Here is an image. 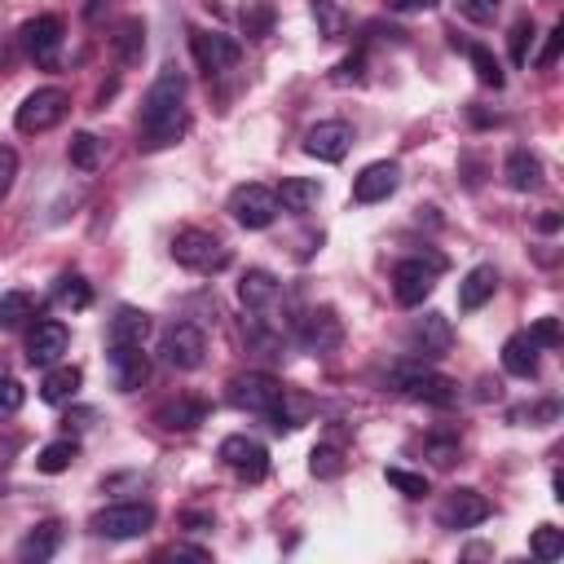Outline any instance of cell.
<instances>
[{
	"mask_svg": "<svg viewBox=\"0 0 564 564\" xmlns=\"http://www.w3.org/2000/svg\"><path fill=\"white\" fill-rule=\"evenodd\" d=\"M172 260L185 264V269H194V273H216V269L229 264V247L216 234L185 225V229L172 234Z\"/></svg>",
	"mask_w": 564,
	"mask_h": 564,
	"instance_id": "obj_3",
	"label": "cell"
},
{
	"mask_svg": "<svg viewBox=\"0 0 564 564\" xmlns=\"http://www.w3.org/2000/svg\"><path fill=\"white\" fill-rule=\"evenodd\" d=\"M145 335H150V313H141L137 304H119L106 326V344H145Z\"/></svg>",
	"mask_w": 564,
	"mask_h": 564,
	"instance_id": "obj_24",
	"label": "cell"
},
{
	"mask_svg": "<svg viewBox=\"0 0 564 564\" xmlns=\"http://www.w3.org/2000/svg\"><path fill=\"white\" fill-rule=\"evenodd\" d=\"M308 467H313V476H339V471H344V458H339L335 445H317Z\"/></svg>",
	"mask_w": 564,
	"mask_h": 564,
	"instance_id": "obj_43",
	"label": "cell"
},
{
	"mask_svg": "<svg viewBox=\"0 0 564 564\" xmlns=\"http://www.w3.org/2000/svg\"><path fill=\"white\" fill-rule=\"evenodd\" d=\"M401 185V167L392 159H379V163H366L357 176H352V203H383L388 194H397Z\"/></svg>",
	"mask_w": 564,
	"mask_h": 564,
	"instance_id": "obj_15",
	"label": "cell"
},
{
	"mask_svg": "<svg viewBox=\"0 0 564 564\" xmlns=\"http://www.w3.org/2000/svg\"><path fill=\"white\" fill-rule=\"evenodd\" d=\"M538 229H542V234H555V229H560V216H555V212L538 216Z\"/></svg>",
	"mask_w": 564,
	"mask_h": 564,
	"instance_id": "obj_51",
	"label": "cell"
},
{
	"mask_svg": "<svg viewBox=\"0 0 564 564\" xmlns=\"http://www.w3.org/2000/svg\"><path fill=\"white\" fill-rule=\"evenodd\" d=\"M529 339L538 344V348H560V317H538L533 322V330H529Z\"/></svg>",
	"mask_w": 564,
	"mask_h": 564,
	"instance_id": "obj_44",
	"label": "cell"
},
{
	"mask_svg": "<svg viewBox=\"0 0 564 564\" xmlns=\"http://www.w3.org/2000/svg\"><path fill=\"white\" fill-rule=\"evenodd\" d=\"M498 9H502V0H458V13H463L467 22H476V26L494 22V18H498Z\"/></svg>",
	"mask_w": 564,
	"mask_h": 564,
	"instance_id": "obj_42",
	"label": "cell"
},
{
	"mask_svg": "<svg viewBox=\"0 0 564 564\" xmlns=\"http://www.w3.org/2000/svg\"><path fill=\"white\" fill-rule=\"evenodd\" d=\"M18 40H22V48H26L31 62L53 66V62H57V48H62V18H57V13H40V18L22 22Z\"/></svg>",
	"mask_w": 564,
	"mask_h": 564,
	"instance_id": "obj_12",
	"label": "cell"
},
{
	"mask_svg": "<svg viewBox=\"0 0 564 564\" xmlns=\"http://www.w3.org/2000/svg\"><path fill=\"white\" fill-rule=\"evenodd\" d=\"M427 454H432L436 467H449L458 458V441L454 436H427Z\"/></svg>",
	"mask_w": 564,
	"mask_h": 564,
	"instance_id": "obj_46",
	"label": "cell"
},
{
	"mask_svg": "<svg viewBox=\"0 0 564 564\" xmlns=\"http://www.w3.org/2000/svg\"><path fill=\"white\" fill-rule=\"evenodd\" d=\"M366 79V53H352L335 66V84H361Z\"/></svg>",
	"mask_w": 564,
	"mask_h": 564,
	"instance_id": "obj_45",
	"label": "cell"
},
{
	"mask_svg": "<svg viewBox=\"0 0 564 564\" xmlns=\"http://www.w3.org/2000/svg\"><path fill=\"white\" fill-rule=\"evenodd\" d=\"M467 57H471V70H476V79H480L485 88H502V84H507V75H502V66H498V57H494L485 44H471V48H467Z\"/></svg>",
	"mask_w": 564,
	"mask_h": 564,
	"instance_id": "obj_33",
	"label": "cell"
},
{
	"mask_svg": "<svg viewBox=\"0 0 564 564\" xmlns=\"http://www.w3.org/2000/svg\"><path fill=\"white\" fill-rule=\"evenodd\" d=\"M560 419V401H538V405H516L511 410V423L520 427H542V423H555Z\"/></svg>",
	"mask_w": 564,
	"mask_h": 564,
	"instance_id": "obj_37",
	"label": "cell"
},
{
	"mask_svg": "<svg viewBox=\"0 0 564 564\" xmlns=\"http://www.w3.org/2000/svg\"><path fill=\"white\" fill-rule=\"evenodd\" d=\"M66 110H70L66 88H35V93L22 97V106H18V115H13V128L26 132V137L48 132V128H57V123L66 119Z\"/></svg>",
	"mask_w": 564,
	"mask_h": 564,
	"instance_id": "obj_4",
	"label": "cell"
},
{
	"mask_svg": "<svg viewBox=\"0 0 564 564\" xmlns=\"http://www.w3.org/2000/svg\"><path fill=\"white\" fill-rule=\"evenodd\" d=\"M154 524V507L150 502H110L93 516V533L97 538H110V542H128V538H141L150 533Z\"/></svg>",
	"mask_w": 564,
	"mask_h": 564,
	"instance_id": "obj_6",
	"label": "cell"
},
{
	"mask_svg": "<svg viewBox=\"0 0 564 564\" xmlns=\"http://www.w3.org/2000/svg\"><path fill=\"white\" fill-rule=\"evenodd\" d=\"M53 295H57L66 308H88V304H93V291H88V282H84L79 273H62L57 286H53Z\"/></svg>",
	"mask_w": 564,
	"mask_h": 564,
	"instance_id": "obj_36",
	"label": "cell"
},
{
	"mask_svg": "<svg viewBox=\"0 0 564 564\" xmlns=\"http://www.w3.org/2000/svg\"><path fill=\"white\" fill-rule=\"evenodd\" d=\"M225 397H229V405L269 419V414L282 405L286 388H282L273 375H264V370H247V375H234V379H229V392H225Z\"/></svg>",
	"mask_w": 564,
	"mask_h": 564,
	"instance_id": "obj_5",
	"label": "cell"
},
{
	"mask_svg": "<svg viewBox=\"0 0 564 564\" xmlns=\"http://www.w3.org/2000/svg\"><path fill=\"white\" fill-rule=\"evenodd\" d=\"M352 145V128L344 119H322L304 132V154L308 159H322V163H339Z\"/></svg>",
	"mask_w": 564,
	"mask_h": 564,
	"instance_id": "obj_14",
	"label": "cell"
},
{
	"mask_svg": "<svg viewBox=\"0 0 564 564\" xmlns=\"http://www.w3.org/2000/svg\"><path fill=\"white\" fill-rule=\"evenodd\" d=\"M494 291H498V269L494 264H471L463 273V282H458V308L476 313V308H485L494 300Z\"/></svg>",
	"mask_w": 564,
	"mask_h": 564,
	"instance_id": "obj_20",
	"label": "cell"
},
{
	"mask_svg": "<svg viewBox=\"0 0 564 564\" xmlns=\"http://www.w3.org/2000/svg\"><path fill=\"white\" fill-rule=\"evenodd\" d=\"M75 454H79L75 441H48V445L35 454V467H40L44 476H57V471H66V467L75 463Z\"/></svg>",
	"mask_w": 564,
	"mask_h": 564,
	"instance_id": "obj_31",
	"label": "cell"
},
{
	"mask_svg": "<svg viewBox=\"0 0 564 564\" xmlns=\"http://www.w3.org/2000/svg\"><path fill=\"white\" fill-rule=\"evenodd\" d=\"M22 401H26V388H22L9 370H0V419L18 414V410H22Z\"/></svg>",
	"mask_w": 564,
	"mask_h": 564,
	"instance_id": "obj_40",
	"label": "cell"
},
{
	"mask_svg": "<svg viewBox=\"0 0 564 564\" xmlns=\"http://www.w3.org/2000/svg\"><path fill=\"white\" fill-rule=\"evenodd\" d=\"M436 269H441V260H427V264L419 256L397 260L392 264V295H397V304H405V308L423 304L432 295V286H436Z\"/></svg>",
	"mask_w": 564,
	"mask_h": 564,
	"instance_id": "obj_10",
	"label": "cell"
},
{
	"mask_svg": "<svg viewBox=\"0 0 564 564\" xmlns=\"http://www.w3.org/2000/svg\"><path fill=\"white\" fill-rule=\"evenodd\" d=\"M313 22H317V35L339 40V35H344V26H348V13H344L335 0H313Z\"/></svg>",
	"mask_w": 564,
	"mask_h": 564,
	"instance_id": "obj_34",
	"label": "cell"
},
{
	"mask_svg": "<svg viewBox=\"0 0 564 564\" xmlns=\"http://www.w3.org/2000/svg\"><path fill=\"white\" fill-rule=\"evenodd\" d=\"M66 159H70V167H79V172H97L101 159H106V141H101L97 132H75L70 145H66Z\"/></svg>",
	"mask_w": 564,
	"mask_h": 564,
	"instance_id": "obj_28",
	"label": "cell"
},
{
	"mask_svg": "<svg viewBox=\"0 0 564 564\" xmlns=\"http://www.w3.org/2000/svg\"><path fill=\"white\" fill-rule=\"evenodd\" d=\"M70 348V330H66V322H35V330H31V339H26V361L31 366H57L62 361V352Z\"/></svg>",
	"mask_w": 564,
	"mask_h": 564,
	"instance_id": "obj_16",
	"label": "cell"
},
{
	"mask_svg": "<svg viewBox=\"0 0 564 564\" xmlns=\"http://www.w3.org/2000/svg\"><path fill=\"white\" fill-rule=\"evenodd\" d=\"M317 198H322V185L308 176H286L278 189V207H286V212H308V207H317Z\"/></svg>",
	"mask_w": 564,
	"mask_h": 564,
	"instance_id": "obj_29",
	"label": "cell"
},
{
	"mask_svg": "<svg viewBox=\"0 0 564 564\" xmlns=\"http://www.w3.org/2000/svg\"><path fill=\"white\" fill-rule=\"evenodd\" d=\"M189 48H194L198 70H207V75H225L242 57V44L225 31H189Z\"/></svg>",
	"mask_w": 564,
	"mask_h": 564,
	"instance_id": "obj_11",
	"label": "cell"
},
{
	"mask_svg": "<svg viewBox=\"0 0 564 564\" xmlns=\"http://www.w3.org/2000/svg\"><path fill=\"white\" fill-rule=\"evenodd\" d=\"M163 555H167V560H194V564H207V560H212L207 546H189V542H176V546H167Z\"/></svg>",
	"mask_w": 564,
	"mask_h": 564,
	"instance_id": "obj_48",
	"label": "cell"
},
{
	"mask_svg": "<svg viewBox=\"0 0 564 564\" xmlns=\"http://www.w3.org/2000/svg\"><path fill=\"white\" fill-rule=\"evenodd\" d=\"M383 480H388L392 489H401L405 498H423V494H427V476L405 471V467H388V471H383Z\"/></svg>",
	"mask_w": 564,
	"mask_h": 564,
	"instance_id": "obj_39",
	"label": "cell"
},
{
	"mask_svg": "<svg viewBox=\"0 0 564 564\" xmlns=\"http://www.w3.org/2000/svg\"><path fill=\"white\" fill-rule=\"evenodd\" d=\"M207 357V335L194 322H172L159 335V361L172 370H198Z\"/></svg>",
	"mask_w": 564,
	"mask_h": 564,
	"instance_id": "obj_7",
	"label": "cell"
},
{
	"mask_svg": "<svg viewBox=\"0 0 564 564\" xmlns=\"http://www.w3.org/2000/svg\"><path fill=\"white\" fill-rule=\"evenodd\" d=\"M529 551H533L538 560H560V555H564V533H560L555 524H538V533L529 538Z\"/></svg>",
	"mask_w": 564,
	"mask_h": 564,
	"instance_id": "obj_38",
	"label": "cell"
},
{
	"mask_svg": "<svg viewBox=\"0 0 564 564\" xmlns=\"http://www.w3.org/2000/svg\"><path fill=\"white\" fill-rule=\"evenodd\" d=\"M502 370L516 375V379H533L538 375V344L529 339V330H516L502 344Z\"/></svg>",
	"mask_w": 564,
	"mask_h": 564,
	"instance_id": "obj_25",
	"label": "cell"
},
{
	"mask_svg": "<svg viewBox=\"0 0 564 564\" xmlns=\"http://www.w3.org/2000/svg\"><path fill=\"white\" fill-rule=\"evenodd\" d=\"M13 176H18V154L9 145H0V198L13 189Z\"/></svg>",
	"mask_w": 564,
	"mask_h": 564,
	"instance_id": "obj_47",
	"label": "cell"
},
{
	"mask_svg": "<svg viewBox=\"0 0 564 564\" xmlns=\"http://www.w3.org/2000/svg\"><path fill=\"white\" fill-rule=\"evenodd\" d=\"M529 44H533V18H520V22L511 26V62H516V66L529 62Z\"/></svg>",
	"mask_w": 564,
	"mask_h": 564,
	"instance_id": "obj_41",
	"label": "cell"
},
{
	"mask_svg": "<svg viewBox=\"0 0 564 564\" xmlns=\"http://www.w3.org/2000/svg\"><path fill=\"white\" fill-rule=\"evenodd\" d=\"M57 546H62V524H57V520H40V524L18 542V560H22V564H44V560L57 555Z\"/></svg>",
	"mask_w": 564,
	"mask_h": 564,
	"instance_id": "obj_23",
	"label": "cell"
},
{
	"mask_svg": "<svg viewBox=\"0 0 564 564\" xmlns=\"http://www.w3.org/2000/svg\"><path fill=\"white\" fill-rule=\"evenodd\" d=\"M278 212H282V207H278V194H273L269 185H260V181H247V185H238V189L229 194V216H234L242 229H269Z\"/></svg>",
	"mask_w": 564,
	"mask_h": 564,
	"instance_id": "obj_8",
	"label": "cell"
},
{
	"mask_svg": "<svg viewBox=\"0 0 564 564\" xmlns=\"http://www.w3.org/2000/svg\"><path fill=\"white\" fill-rule=\"evenodd\" d=\"M344 339V326H339V317H335V308H308L304 317H300V344L308 348V352H326V348H335Z\"/></svg>",
	"mask_w": 564,
	"mask_h": 564,
	"instance_id": "obj_18",
	"label": "cell"
},
{
	"mask_svg": "<svg viewBox=\"0 0 564 564\" xmlns=\"http://www.w3.org/2000/svg\"><path fill=\"white\" fill-rule=\"evenodd\" d=\"M454 344V330H449V317L445 313H423L414 317L410 326V348L423 352V357H445Z\"/></svg>",
	"mask_w": 564,
	"mask_h": 564,
	"instance_id": "obj_19",
	"label": "cell"
},
{
	"mask_svg": "<svg viewBox=\"0 0 564 564\" xmlns=\"http://www.w3.org/2000/svg\"><path fill=\"white\" fill-rule=\"evenodd\" d=\"M388 388L405 401H423V405H441V410L458 405V383L423 361H397L388 370Z\"/></svg>",
	"mask_w": 564,
	"mask_h": 564,
	"instance_id": "obj_2",
	"label": "cell"
},
{
	"mask_svg": "<svg viewBox=\"0 0 564 564\" xmlns=\"http://www.w3.org/2000/svg\"><path fill=\"white\" fill-rule=\"evenodd\" d=\"M216 454H220V463H225L238 480H247V485H256V480L269 476V449H264L256 436H242V432H238V436H225Z\"/></svg>",
	"mask_w": 564,
	"mask_h": 564,
	"instance_id": "obj_9",
	"label": "cell"
},
{
	"mask_svg": "<svg viewBox=\"0 0 564 564\" xmlns=\"http://www.w3.org/2000/svg\"><path fill=\"white\" fill-rule=\"evenodd\" d=\"M560 44H564V26L546 31V44H542V53H538V66H551V62L560 57Z\"/></svg>",
	"mask_w": 564,
	"mask_h": 564,
	"instance_id": "obj_49",
	"label": "cell"
},
{
	"mask_svg": "<svg viewBox=\"0 0 564 564\" xmlns=\"http://www.w3.org/2000/svg\"><path fill=\"white\" fill-rule=\"evenodd\" d=\"M79 383H84V370L79 366H48V375L40 383V397L48 405H66V401H75Z\"/></svg>",
	"mask_w": 564,
	"mask_h": 564,
	"instance_id": "obj_27",
	"label": "cell"
},
{
	"mask_svg": "<svg viewBox=\"0 0 564 564\" xmlns=\"http://www.w3.org/2000/svg\"><path fill=\"white\" fill-rule=\"evenodd\" d=\"M31 313H35V300H31L26 291H4V295H0V330L22 326Z\"/></svg>",
	"mask_w": 564,
	"mask_h": 564,
	"instance_id": "obj_32",
	"label": "cell"
},
{
	"mask_svg": "<svg viewBox=\"0 0 564 564\" xmlns=\"http://www.w3.org/2000/svg\"><path fill=\"white\" fill-rule=\"evenodd\" d=\"M502 176H507V185H511L516 194H529V189L542 185V163H538V154H529V150H511L507 163H502Z\"/></svg>",
	"mask_w": 564,
	"mask_h": 564,
	"instance_id": "obj_26",
	"label": "cell"
},
{
	"mask_svg": "<svg viewBox=\"0 0 564 564\" xmlns=\"http://www.w3.org/2000/svg\"><path fill=\"white\" fill-rule=\"evenodd\" d=\"M154 423L167 427V432H194L198 423H207V401L198 397H172L154 410Z\"/></svg>",
	"mask_w": 564,
	"mask_h": 564,
	"instance_id": "obj_21",
	"label": "cell"
},
{
	"mask_svg": "<svg viewBox=\"0 0 564 564\" xmlns=\"http://www.w3.org/2000/svg\"><path fill=\"white\" fill-rule=\"evenodd\" d=\"M110 383L119 392H137L150 379V361L141 352V344H110Z\"/></svg>",
	"mask_w": 564,
	"mask_h": 564,
	"instance_id": "obj_17",
	"label": "cell"
},
{
	"mask_svg": "<svg viewBox=\"0 0 564 564\" xmlns=\"http://www.w3.org/2000/svg\"><path fill=\"white\" fill-rule=\"evenodd\" d=\"M189 128L185 115V75L176 66H163L154 75V84L141 97V119H137V145L141 150H163L172 141H181Z\"/></svg>",
	"mask_w": 564,
	"mask_h": 564,
	"instance_id": "obj_1",
	"label": "cell"
},
{
	"mask_svg": "<svg viewBox=\"0 0 564 564\" xmlns=\"http://www.w3.org/2000/svg\"><path fill=\"white\" fill-rule=\"evenodd\" d=\"M242 31H247L251 40L269 35V31H273V4H269V0H247V4H242Z\"/></svg>",
	"mask_w": 564,
	"mask_h": 564,
	"instance_id": "obj_35",
	"label": "cell"
},
{
	"mask_svg": "<svg viewBox=\"0 0 564 564\" xmlns=\"http://www.w3.org/2000/svg\"><path fill=\"white\" fill-rule=\"evenodd\" d=\"M278 295H282V282H278L269 269H247L242 282H238V300H242V308H251V313L273 308Z\"/></svg>",
	"mask_w": 564,
	"mask_h": 564,
	"instance_id": "obj_22",
	"label": "cell"
},
{
	"mask_svg": "<svg viewBox=\"0 0 564 564\" xmlns=\"http://www.w3.org/2000/svg\"><path fill=\"white\" fill-rule=\"evenodd\" d=\"M115 53H119V62H123V66L141 62V53H145V26H141L137 18L119 22V31H115Z\"/></svg>",
	"mask_w": 564,
	"mask_h": 564,
	"instance_id": "obj_30",
	"label": "cell"
},
{
	"mask_svg": "<svg viewBox=\"0 0 564 564\" xmlns=\"http://www.w3.org/2000/svg\"><path fill=\"white\" fill-rule=\"evenodd\" d=\"M388 9L392 13H427V9H436V0H388Z\"/></svg>",
	"mask_w": 564,
	"mask_h": 564,
	"instance_id": "obj_50",
	"label": "cell"
},
{
	"mask_svg": "<svg viewBox=\"0 0 564 564\" xmlns=\"http://www.w3.org/2000/svg\"><path fill=\"white\" fill-rule=\"evenodd\" d=\"M489 498L480 494V489H454V494H445V502L436 507V520H441V529H471V524H480V520H489Z\"/></svg>",
	"mask_w": 564,
	"mask_h": 564,
	"instance_id": "obj_13",
	"label": "cell"
}]
</instances>
